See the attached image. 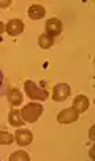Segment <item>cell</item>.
I'll list each match as a JSON object with an SVG mask.
<instances>
[{
  "label": "cell",
  "mask_w": 95,
  "mask_h": 161,
  "mask_svg": "<svg viewBox=\"0 0 95 161\" xmlns=\"http://www.w3.org/2000/svg\"><path fill=\"white\" fill-rule=\"evenodd\" d=\"M43 113V105L38 104V102H30V104H26L22 108H21V117L24 121L27 123H35Z\"/></svg>",
  "instance_id": "obj_1"
},
{
  "label": "cell",
  "mask_w": 95,
  "mask_h": 161,
  "mask_svg": "<svg viewBox=\"0 0 95 161\" xmlns=\"http://www.w3.org/2000/svg\"><path fill=\"white\" fill-rule=\"evenodd\" d=\"M24 89H26V96H29L32 101H46L49 97V93L32 80H27L24 83Z\"/></svg>",
  "instance_id": "obj_2"
},
{
  "label": "cell",
  "mask_w": 95,
  "mask_h": 161,
  "mask_svg": "<svg viewBox=\"0 0 95 161\" xmlns=\"http://www.w3.org/2000/svg\"><path fill=\"white\" fill-rule=\"evenodd\" d=\"M78 118H79V113H78L73 107L65 108V110L59 112V115H57V121H59L60 125H70V123H75Z\"/></svg>",
  "instance_id": "obj_3"
},
{
  "label": "cell",
  "mask_w": 95,
  "mask_h": 161,
  "mask_svg": "<svg viewBox=\"0 0 95 161\" xmlns=\"http://www.w3.org/2000/svg\"><path fill=\"white\" fill-rule=\"evenodd\" d=\"M44 34H48L49 37H57L62 34V21L57 19V18H51V19H48L46 21V24H44Z\"/></svg>",
  "instance_id": "obj_4"
},
{
  "label": "cell",
  "mask_w": 95,
  "mask_h": 161,
  "mask_svg": "<svg viewBox=\"0 0 95 161\" xmlns=\"http://www.w3.org/2000/svg\"><path fill=\"white\" fill-rule=\"evenodd\" d=\"M70 96V86L67 83H59L52 88V99L56 102H63Z\"/></svg>",
  "instance_id": "obj_5"
},
{
  "label": "cell",
  "mask_w": 95,
  "mask_h": 161,
  "mask_svg": "<svg viewBox=\"0 0 95 161\" xmlns=\"http://www.w3.org/2000/svg\"><path fill=\"white\" fill-rule=\"evenodd\" d=\"M14 141H16L18 145H21V147L30 145L32 141H33V134H32V131H29V129H18L16 134H14Z\"/></svg>",
  "instance_id": "obj_6"
},
{
  "label": "cell",
  "mask_w": 95,
  "mask_h": 161,
  "mask_svg": "<svg viewBox=\"0 0 95 161\" xmlns=\"http://www.w3.org/2000/svg\"><path fill=\"white\" fill-rule=\"evenodd\" d=\"M24 31V22L21 19H11L7 22V26H5V32L11 37H18L21 35Z\"/></svg>",
  "instance_id": "obj_7"
},
{
  "label": "cell",
  "mask_w": 95,
  "mask_h": 161,
  "mask_svg": "<svg viewBox=\"0 0 95 161\" xmlns=\"http://www.w3.org/2000/svg\"><path fill=\"white\" fill-rule=\"evenodd\" d=\"M89 107H90L89 97H87V96H84V94L76 96V99L73 101V108H75L78 113H84V112H87V110H89Z\"/></svg>",
  "instance_id": "obj_8"
},
{
  "label": "cell",
  "mask_w": 95,
  "mask_h": 161,
  "mask_svg": "<svg viewBox=\"0 0 95 161\" xmlns=\"http://www.w3.org/2000/svg\"><path fill=\"white\" fill-rule=\"evenodd\" d=\"M7 99H8L11 107H18V105L22 104V93L18 88H10L7 91Z\"/></svg>",
  "instance_id": "obj_9"
},
{
  "label": "cell",
  "mask_w": 95,
  "mask_h": 161,
  "mask_svg": "<svg viewBox=\"0 0 95 161\" xmlns=\"http://www.w3.org/2000/svg\"><path fill=\"white\" fill-rule=\"evenodd\" d=\"M27 14H29V18H30L32 21H40L41 18H44V14H46V10H44V7H43V5L33 3V5H30V7H29V11H27Z\"/></svg>",
  "instance_id": "obj_10"
},
{
  "label": "cell",
  "mask_w": 95,
  "mask_h": 161,
  "mask_svg": "<svg viewBox=\"0 0 95 161\" xmlns=\"http://www.w3.org/2000/svg\"><path fill=\"white\" fill-rule=\"evenodd\" d=\"M8 123L11 125V126H16V128H21L24 123L22 120V117H21V112L19 110H16V108H11L10 110V113H8Z\"/></svg>",
  "instance_id": "obj_11"
},
{
  "label": "cell",
  "mask_w": 95,
  "mask_h": 161,
  "mask_svg": "<svg viewBox=\"0 0 95 161\" xmlns=\"http://www.w3.org/2000/svg\"><path fill=\"white\" fill-rule=\"evenodd\" d=\"M38 45H40V48H43V50H49L54 45V38L49 37L48 34H41L40 38H38Z\"/></svg>",
  "instance_id": "obj_12"
},
{
  "label": "cell",
  "mask_w": 95,
  "mask_h": 161,
  "mask_svg": "<svg viewBox=\"0 0 95 161\" xmlns=\"http://www.w3.org/2000/svg\"><path fill=\"white\" fill-rule=\"evenodd\" d=\"M29 159H30V156L26 152H22V150L13 152L11 156H10V161H29Z\"/></svg>",
  "instance_id": "obj_13"
},
{
  "label": "cell",
  "mask_w": 95,
  "mask_h": 161,
  "mask_svg": "<svg viewBox=\"0 0 95 161\" xmlns=\"http://www.w3.org/2000/svg\"><path fill=\"white\" fill-rule=\"evenodd\" d=\"M13 139H14V137H13L10 132L0 131V145H10V144L13 142Z\"/></svg>",
  "instance_id": "obj_14"
},
{
  "label": "cell",
  "mask_w": 95,
  "mask_h": 161,
  "mask_svg": "<svg viewBox=\"0 0 95 161\" xmlns=\"http://www.w3.org/2000/svg\"><path fill=\"white\" fill-rule=\"evenodd\" d=\"M8 5H11V0H0V8H7Z\"/></svg>",
  "instance_id": "obj_15"
},
{
  "label": "cell",
  "mask_w": 95,
  "mask_h": 161,
  "mask_svg": "<svg viewBox=\"0 0 95 161\" xmlns=\"http://www.w3.org/2000/svg\"><path fill=\"white\" fill-rule=\"evenodd\" d=\"M3 32H5V24H3L2 21H0V35H2Z\"/></svg>",
  "instance_id": "obj_16"
}]
</instances>
